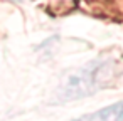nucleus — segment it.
<instances>
[{
	"label": "nucleus",
	"mask_w": 123,
	"mask_h": 121,
	"mask_svg": "<svg viewBox=\"0 0 123 121\" xmlns=\"http://www.w3.org/2000/svg\"><path fill=\"white\" fill-rule=\"evenodd\" d=\"M101 66L96 64L94 67H84L79 74L73 76L68 79L66 86L62 87V98L64 99H78L81 96H86L88 92H91L96 87V81H98V72H99Z\"/></svg>",
	"instance_id": "1"
},
{
	"label": "nucleus",
	"mask_w": 123,
	"mask_h": 121,
	"mask_svg": "<svg viewBox=\"0 0 123 121\" xmlns=\"http://www.w3.org/2000/svg\"><path fill=\"white\" fill-rule=\"evenodd\" d=\"M73 121H123V101L111 104L108 108H103L96 113L81 116Z\"/></svg>",
	"instance_id": "2"
}]
</instances>
